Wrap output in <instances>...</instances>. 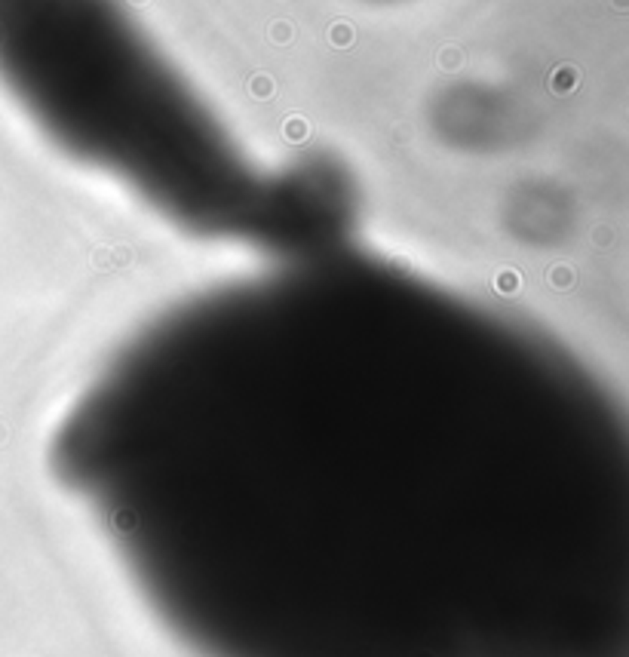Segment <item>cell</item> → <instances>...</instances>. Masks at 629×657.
Wrapping results in <instances>:
<instances>
[{
  "label": "cell",
  "instance_id": "6da1fadb",
  "mask_svg": "<svg viewBox=\"0 0 629 657\" xmlns=\"http://www.w3.org/2000/svg\"><path fill=\"white\" fill-rule=\"evenodd\" d=\"M0 74L68 151L203 231L258 234L261 184L117 0H0Z\"/></svg>",
  "mask_w": 629,
  "mask_h": 657
}]
</instances>
